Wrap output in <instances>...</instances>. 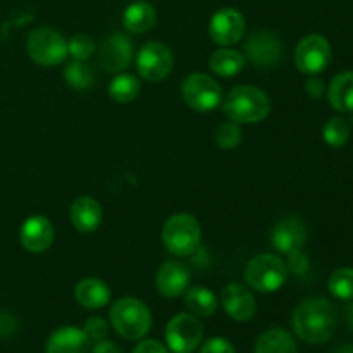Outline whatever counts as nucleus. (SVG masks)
<instances>
[{
	"instance_id": "obj_1",
	"label": "nucleus",
	"mask_w": 353,
	"mask_h": 353,
	"mask_svg": "<svg viewBox=\"0 0 353 353\" xmlns=\"http://www.w3.org/2000/svg\"><path fill=\"white\" fill-rule=\"evenodd\" d=\"M336 309L326 299H309L300 303L292 317L293 330L300 340L312 345H323L336 331Z\"/></svg>"
},
{
	"instance_id": "obj_2",
	"label": "nucleus",
	"mask_w": 353,
	"mask_h": 353,
	"mask_svg": "<svg viewBox=\"0 0 353 353\" xmlns=\"http://www.w3.org/2000/svg\"><path fill=\"white\" fill-rule=\"evenodd\" d=\"M224 114L238 124H255L264 121L271 112V100L264 90L250 85L231 88L224 99Z\"/></svg>"
},
{
	"instance_id": "obj_3",
	"label": "nucleus",
	"mask_w": 353,
	"mask_h": 353,
	"mask_svg": "<svg viewBox=\"0 0 353 353\" xmlns=\"http://www.w3.org/2000/svg\"><path fill=\"white\" fill-rule=\"evenodd\" d=\"M110 324L121 338L137 341L145 338L152 327V314L141 300L124 296L110 309Z\"/></svg>"
},
{
	"instance_id": "obj_4",
	"label": "nucleus",
	"mask_w": 353,
	"mask_h": 353,
	"mask_svg": "<svg viewBox=\"0 0 353 353\" xmlns=\"http://www.w3.org/2000/svg\"><path fill=\"white\" fill-rule=\"evenodd\" d=\"M162 243L176 257H190L202 245V228L192 214H174L162 228Z\"/></svg>"
},
{
	"instance_id": "obj_5",
	"label": "nucleus",
	"mask_w": 353,
	"mask_h": 353,
	"mask_svg": "<svg viewBox=\"0 0 353 353\" xmlns=\"http://www.w3.org/2000/svg\"><path fill=\"white\" fill-rule=\"evenodd\" d=\"M288 278V268L283 259L274 254H261L250 259L245 268V281L261 293L278 292Z\"/></svg>"
},
{
	"instance_id": "obj_6",
	"label": "nucleus",
	"mask_w": 353,
	"mask_h": 353,
	"mask_svg": "<svg viewBox=\"0 0 353 353\" xmlns=\"http://www.w3.org/2000/svg\"><path fill=\"white\" fill-rule=\"evenodd\" d=\"M26 50L31 61L45 68L62 64L69 55L65 38L57 30L47 26L31 31L26 40Z\"/></svg>"
},
{
	"instance_id": "obj_7",
	"label": "nucleus",
	"mask_w": 353,
	"mask_h": 353,
	"mask_svg": "<svg viewBox=\"0 0 353 353\" xmlns=\"http://www.w3.org/2000/svg\"><path fill=\"white\" fill-rule=\"evenodd\" d=\"M181 93L186 105L192 107L196 112H210L221 103L219 83L210 76L202 72H193L188 74L181 83Z\"/></svg>"
},
{
	"instance_id": "obj_8",
	"label": "nucleus",
	"mask_w": 353,
	"mask_h": 353,
	"mask_svg": "<svg viewBox=\"0 0 353 353\" xmlns=\"http://www.w3.org/2000/svg\"><path fill=\"white\" fill-rule=\"evenodd\" d=\"M203 340V326L193 314H178L165 327V341L171 352L193 353Z\"/></svg>"
},
{
	"instance_id": "obj_9",
	"label": "nucleus",
	"mask_w": 353,
	"mask_h": 353,
	"mask_svg": "<svg viewBox=\"0 0 353 353\" xmlns=\"http://www.w3.org/2000/svg\"><path fill=\"white\" fill-rule=\"evenodd\" d=\"M174 65V55L171 48L162 41H148L137 54L138 74L150 83L168 78Z\"/></svg>"
},
{
	"instance_id": "obj_10",
	"label": "nucleus",
	"mask_w": 353,
	"mask_h": 353,
	"mask_svg": "<svg viewBox=\"0 0 353 353\" xmlns=\"http://www.w3.org/2000/svg\"><path fill=\"white\" fill-rule=\"evenodd\" d=\"M331 45L323 34H307L295 48V65L305 74L323 72L331 62Z\"/></svg>"
},
{
	"instance_id": "obj_11",
	"label": "nucleus",
	"mask_w": 353,
	"mask_h": 353,
	"mask_svg": "<svg viewBox=\"0 0 353 353\" xmlns=\"http://www.w3.org/2000/svg\"><path fill=\"white\" fill-rule=\"evenodd\" d=\"M245 55L259 69L276 68L283 57L281 40L271 31H255L245 41Z\"/></svg>"
},
{
	"instance_id": "obj_12",
	"label": "nucleus",
	"mask_w": 353,
	"mask_h": 353,
	"mask_svg": "<svg viewBox=\"0 0 353 353\" xmlns=\"http://www.w3.org/2000/svg\"><path fill=\"white\" fill-rule=\"evenodd\" d=\"M209 34L214 43L221 45V47L238 43L245 34L243 14L231 7L217 10L209 23Z\"/></svg>"
},
{
	"instance_id": "obj_13",
	"label": "nucleus",
	"mask_w": 353,
	"mask_h": 353,
	"mask_svg": "<svg viewBox=\"0 0 353 353\" xmlns=\"http://www.w3.org/2000/svg\"><path fill=\"white\" fill-rule=\"evenodd\" d=\"M134 59L133 41L126 34L114 33L100 45L99 64L107 72H123Z\"/></svg>"
},
{
	"instance_id": "obj_14",
	"label": "nucleus",
	"mask_w": 353,
	"mask_h": 353,
	"mask_svg": "<svg viewBox=\"0 0 353 353\" xmlns=\"http://www.w3.org/2000/svg\"><path fill=\"white\" fill-rule=\"evenodd\" d=\"M307 240V226L299 216H286L279 219L271 230V243L281 254L302 250Z\"/></svg>"
},
{
	"instance_id": "obj_15",
	"label": "nucleus",
	"mask_w": 353,
	"mask_h": 353,
	"mask_svg": "<svg viewBox=\"0 0 353 353\" xmlns=\"http://www.w3.org/2000/svg\"><path fill=\"white\" fill-rule=\"evenodd\" d=\"M221 303L231 319L238 323L250 321L257 312V302L250 290L238 283H230L221 292Z\"/></svg>"
},
{
	"instance_id": "obj_16",
	"label": "nucleus",
	"mask_w": 353,
	"mask_h": 353,
	"mask_svg": "<svg viewBox=\"0 0 353 353\" xmlns=\"http://www.w3.org/2000/svg\"><path fill=\"white\" fill-rule=\"evenodd\" d=\"M21 245L31 254H41L54 243V226L45 216H30L19 231Z\"/></svg>"
},
{
	"instance_id": "obj_17",
	"label": "nucleus",
	"mask_w": 353,
	"mask_h": 353,
	"mask_svg": "<svg viewBox=\"0 0 353 353\" xmlns=\"http://www.w3.org/2000/svg\"><path fill=\"white\" fill-rule=\"evenodd\" d=\"M159 293L165 299H176L183 295L190 285V271L185 264L178 261H168L159 268L155 278Z\"/></svg>"
},
{
	"instance_id": "obj_18",
	"label": "nucleus",
	"mask_w": 353,
	"mask_h": 353,
	"mask_svg": "<svg viewBox=\"0 0 353 353\" xmlns=\"http://www.w3.org/2000/svg\"><path fill=\"white\" fill-rule=\"evenodd\" d=\"M90 350V338L79 327L64 326L55 330L48 336L47 353H88Z\"/></svg>"
},
{
	"instance_id": "obj_19",
	"label": "nucleus",
	"mask_w": 353,
	"mask_h": 353,
	"mask_svg": "<svg viewBox=\"0 0 353 353\" xmlns=\"http://www.w3.org/2000/svg\"><path fill=\"white\" fill-rule=\"evenodd\" d=\"M69 216L79 233H93L102 223V205L93 196H79L72 202Z\"/></svg>"
},
{
	"instance_id": "obj_20",
	"label": "nucleus",
	"mask_w": 353,
	"mask_h": 353,
	"mask_svg": "<svg viewBox=\"0 0 353 353\" xmlns=\"http://www.w3.org/2000/svg\"><path fill=\"white\" fill-rule=\"evenodd\" d=\"M74 299L85 309H102L110 302V290L102 279L86 278L76 285Z\"/></svg>"
},
{
	"instance_id": "obj_21",
	"label": "nucleus",
	"mask_w": 353,
	"mask_h": 353,
	"mask_svg": "<svg viewBox=\"0 0 353 353\" xmlns=\"http://www.w3.org/2000/svg\"><path fill=\"white\" fill-rule=\"evenodd\" d=\"M327 100L340 112H353V71L340 72L331 79Z\"/></svg>"
},
{
	"instance_id": "obj_22",
	"label": "nucleus",
	"mask_w": 353,
	"mask_h": 353,
	"mask_svg": "<svg viewBox=\"0 0 353 353\" xmlns=\"http://www.w3.org/2000/svg\"><path fill=\"white\" fill-rule=\"evenodd\" d=\"M123 23L124 28L128 31H131V33H147L157 23V12H155L154 6L141 0V2H134L131 6H128V9L124 10Z\"/></svg>"
},
{
	"instance_id": "obj_23",
	"label": "nucleus",
	"mask_w": 353,
	"mask_h": 353,
	"mask_svg": "<svg viewBox=\"0 0 353 353\" xmlns=\"http://www.w3.org/2000/svg\"><path fill=\"white\" fill-rule=\"evenodd\" d=\"M255 353H299L296 341L288 331L279 330H268L259 336L255 343Z\"/></svg>"
},
{
	"instance_id": "obj_24",
	"label": "nucleus",
	"mask_w": 353,
	"mask_h": 353,
	"mask_svg": "<svg viewBox=\"0 0 353 353\" xmlns=\"http://www.w3.org/2000/svg\"><path fill=\"white\" fill-rule=\"evenodd\" d=\"M183 295H185V305L193 316L210 317L217 310V296L209 288L192 286V288H186Z\"/></svg>"
},
{
	"instance_id": "obj_25",
	"label": "nucleus",
	"mask_w": 353,
	"mask_h": 353,
	"mask_svg": "<svg viewBox=\"0 0 353 353\" xmlns=\"http://www.w3.org/2000/svg\"><path fill=\"white\" fill-rule=\"evenodd\" d=\"M245 57L240 52L233 50V48H221L216 50L209 59V68L214 74L221 76V78H231L236 76L238 72L243 69Z\"/></svg>"
},
{
	"instance_id": "obj_26",
	"label": "nucleus",
	"mask_w": 353,
	"mask_h": 353,
	"mask_svg": "<svg viewBox=\"0 0 353 353\" xmlns=\"http://www.w3.org/2000/svg\"><path fill=\"white\" fill-rule=\"evenodd\" d=\"M64 79L76 92H88L95 85V72L90 68V64H86V61L72 59V62L65 65Z\"/></svg>"
},
{
	"instance_id": "obj_27",
	"label": "nucleus",
	"mask_w": 353,
	"mask_h": 353,
	"mask_svg": "<svg viewBox=\"0 0 353 353\" xmlns=\"http://www.w3.org/2000/svg\"><path fill=\"white\" fill-rule=\"evenodd\" d=\"M140 81L133 74H117L109 83V95L117 103H130L140 93Z\"/></svg>"
},
{
	"instance_id": "obj_28",
	"label": "nucleus",
	"mask_w": 353,
	"mask_h": 353,
	"mask_svg": "<svg viewBox=\"0 0 353 353\" xmlns=\"http://www.w3.org/2000/svg\"><path fill=\"white\" fill-rule=\"evenodd\" d=\"M323 138L330 147L341 148L350 140V124L345 117H331L323 130Z\"/></svg>"
},
{
	"instance_id": "obj_29",
	"label": "nucleus",
	"mask_w": 353,
	"mask_h": 353,
	"mask_svg": "<svg viewBox=\"0 0 353 353\" xmlns=\"http://www.w3.org/2000/svg\"><path fill=\"white\" fill-rule=\"evenodd\" d=\"M330 292L338 300H353V268L336 269L330 276Z\"/></svg>"
},
{
	"instance_id": "obj_30",
	"label": "nucleus",
	"mask_w": 353,
	"mask_h": 353,
	"mask_svg": "<svg viewBox=\"0 0 353 353\" xmlns=\"http://www.w3.org/2000/svg\"><path fill=\"white\" fill-rule=\"evenodd\" d=\"M214 140H216L217 147L223 148V150H234L241 143V140H243V131H241L238 123L226 121V123H223L216 130Z\"/></svg>"
},
{
	"instance_id": "obj_31",
	"label": "nucleus",
	"mask_w": 353,
	"mask_h": 353,
	"mask_svg": "<svg viewBox=\"0 0 353 353\" xmlns=\"http://www.w3.org/2000/svg\"><path fill=\"white\" fill-rule=\"evenodd\" d=\"M95 52V41L85 33L74 34L71 40L68 41V54L71 55L74 61H88Z\"/></svg>"
},
{
	"instance_id": "obj_32",
	"label": "nucleus",
	"mask_w": 353,
	"mask_h": 353,
	"mask_svg": "<svg viewBox=\"0 0 353 353\" xmlns=\"http://www.w3.org/2000/svg\"><path fill=\"white\" fill-rule=\"evenodd\" d=\"M86 336L90 338V341H100V340H105L107 333H109V326H107V321L102 319V317L95 316V317H90L85 324V330Z\"/></svg>"
},
{
	"instance_id": "obj_33",
	"label": "nucleus",
	"mask_w": 353,
	"mask_h": 353,
	"mask_svg": "<svg viewBox=\"0 0 353 353\" xmlns=\"http://www.w3.org/2000/svg\"><path fill=\"white\" fill-rule=\"evenodd\" d=\"M286 268H288V272H293L295 276H303L310 269L309 255L303 250L292 252V254H288V264H286Z\"/></svg>"
},
{
	"instance_id": "obj_34",
	"label": "nucleus",
	"mask_w": 353,
	"mask_h": 353,
	"mask_svg": "<svg viewBox=\"0 0 353 353\" xmlns=\"http://www.w3.org/2000/svg\"><path fill=\"white\" fill-rule=\"evenodd\" d=\"M200 353H234V348L224 338H210L202 345Z\"/></svg>"
},
{
	"instance_id": "obj_35",
	"label": "nucleus",
	"mask_w": 353,
	"mask_h": 353,
	"mask_svg": "<svg viewBox=\"0 0 353 353\" xmlns=\"http://www.w3.org/2000/svg\"><path fill=\"white\" fill-rule=\"evenodd\" d=\"M133 353H169L168 348L157 340H143L137 345Z\"/></svg>"
},
{
	"instance_id": "obj_36",
	"label": "nucleus",
	"mask_w": 353,
	"mask_h": 353,
	"mask_svg": "<svg viewBox=\"0 0 353 353\" xmlns=\"http://www.w3.org/2000/svg\"><path fill=\"white\" fill-rule=\"evenodd\" d=\"M324 88H326V85H324V81L321 78L312 76V78L307 79L305 92L309 93V97H312V99H321L324 93Z\"/></svg>"
},
{
	"instance_id": "obj_37",
	"label": "nucleus",
	"mask_w": 353,
	"mask_h": 353,
	"mask_svg": "<svg viewBox=\"0 0 353 353\" xmlns=\"http://www.w3.org/2000/svg\"><path fill=\"white\" fill-rule=\"evenodd\" d=\"M93 353H123V350L116 343H112V341L100 340L93 347Z\"/></svg>"
},
{
	"instance_id": "obj_38",
	"label": "nucleus",
	"mask_w": 353,
	"mask_h": 353,
	"mask_svg": "<svg viewBox=\"0 0 353 353\" xmlns=\"http://www.w3.org/2000/svg\"><path fill=\"white\" fill-rule=\"evenodd\" d=\"M14 330H16V324H14L12 317H9L7 323H2V316H0V334L2 336H9V334L14 333Z\"/></svg>"
},
{
	"instance_id": "obj_39",
	"label": "nucleus",
	"mask_w": 353,
	"mask_h": 353,
	"mask_svg": "<svg viewBox=\"0 0 353 353\" xmlns=\"http://www.w3.org/2000/svg\"><path fill=\"white\" fill-rule=\"evenodd\" d=\"M347 324H348V327H350V331L353 333V302L347 307Z\"/></svg>"
},
{
	"instance_id": "obj_40",
	"label": "nucleus",
	"mask_w": 353,
	"mask_h": 353,
	"mask_svg": "<svg viewBox=\"0 0 353 353\" xmlns=\"http://www.w3.org/2000/svg\"><path fill=\"white\" fill-rule=\"evenodd\" d=\"M336 353H353V347H350V345H343V347H338Z\"/></svg>"
}]
</instances>
